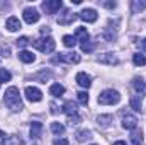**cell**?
Listing matches in <instances>:
<instances>
[{"label": "cell", "mask_w": 146, "mask_h": 145, "mask_svg": "<svg viewBox=\"0 0 146 145\" xmlns=\"http://www.w3.org/2000/svg\"><path fill=\"white\" fill-rule=\"evenodd\" d=\"M5 104L7 108L14 113L21 111L22 109V99H21V94H19V89L17 87H9L5 91Z\"/></svg>", "instance_id": "1"}, {"label": "cell", "mask_w": 146, "mask_h": 145, "mask_svg": "<svg viewBox=\"0 0 146 145\" xmlns=\"http://www.w3.org/2000/svg\"><path fill=\"white\" fill-rule=\"evenodd\" d=\"M121 101V96L117 91L114 89H107L104 92H100L99 96V104H104V106H110V104H117Z\"/></svg>", "instance_id": "2"}, {"label": "cell", "mask_w": 146, "mask_h": 145, "mask_svg": "<svg viewBox=\"0 0 146 145\" xmlns=\"http://www.w3.org/2000/svg\"><path fill=\"white\" fill-rule=\"evenodd\" d=\"M34 48H37L39 51H42V53H53L54 51V48H56V43H54V39L51 36L48 38H39L34 41Z\"/></svg>", "instance_id": "3"}, {"label": "cell", "mask_w": 146, "mask_h": 145, "mask_svg": "<svg viewBox=\"0 0 146 145\" xmlns=\"http://www.w3.org/2000/svg\"><path fill=\"white\" fill-rule=\"evenodd\" d=\"M54 63H58V62H63V63H78L80 62V55L78 53H75V51H68V53H60V56H56L54 60H53Z\"/></svg>", "instance_id": "4"}, {"label": "cell", "mask_w": 146, "mask_h": 145, "mask_svg": "<svg viewBox=\"0 0 146 145\" xmlns=\"http://www.w3.org/2000/svg\"><path fill=\"white\" fill-rule=\"evenodd\" d=\"M61 7H63L61 0H46V2H42V9H44L46 14H56Z\"/></svg>", "instance_id": "5"}, {"label": "cell", "mask_w": 146, "mask_h": 145, "mask_svg": "<svg viewBox=\"0 0 146 145\" xmlns=\"http://www.w3.org/2000/svg\"><path fill=\"white\" fill-rule=\"evenodd\" d=\"M24 21L27 22V24H34V22H37L39 21V12H37V9H34V7H27V9H24Z\"/></svg>", "instance_id": "6"}, {"label": "cell", "mask_w": 146, "mask_h": 145, "mask_svg": "<svg viewBox=\"0 0 146 145\" xmlns=\"http://www.w3.org/2000/svg\"><path fill=\"white\" fill-rule=\"evenodd\" d=\"M24 94H26V97L31 101V103H39L41 99H42V92L37 89V87H26V91H24Z\"/></svg>", "instance_id": "7"}, {"label": "cell", "mask_w": 146, "mask_h": 145, "mask_svg": "<svg viewBox=\"0 0 146 145\" xmlns=\"http://www.w3.org/2000/svg\"><path fill=\"white\" fill-rule=\"evenodd\" d=\"M75 14H73L72 10H68V9H63V14H60L58 15V24H61V26H68V24H72L73 21H75Z\"/></svg>", "instance_id": "8"}, {"label": "cell", "mask_w": 146, "mask_h": 145, "mask_svg": "<svg viewBox=\"0 0 146 145\" xmlns=\"http://www.w3.org/2000/svg\"><path fill=\"white\" fill-rule=\"evenodd\" d=\"M122 126L126 130H136L138 126V118L133 116V114H124L122 116Z\"/></svg>", "instance_id": "9"}, {"label": "cell", "mask_w": 146, "mask_h": 145, "mask_svg": "<svg viewBox=\"0 0 146 145\" xmlns=\"http://www.w3.org/2000/svg\"><path fill=\"white\" fill-rule=\"evenodd\" d=\"M78 17H80L82 21H85V22H95V21H97V12H95L94 9H83Z\"/></svg>", "instance_id": "10"}, {"label": "cell", "mask_w": 146, "mask_h": 145, "mask_svg": "<svg viewBox=\"0 0 146 145\" xmlns=\"http://www.w3.org/2000/svg\"><path fill=\"white\" fill-rule=\"evenodd\" d=\"M133 89H134L138 94L146 96V82L141 77H134V79H133Z\"/></svg>", "instance_id": "11"}, {"label": "cell", "mask_w": 146, "mask_h": 145, "mask_svg": "<svg viewBox=\"0 0 146 145\" xmlns=\"http://www.w3.org/2000/svg\"><path fill=\"white\" fill-rule=\"evenodd\" d=\"M76 84L78 85H82V87H85V89H88L90 85H92V77L90 75H87L85 72H80V73H76Z\"/></svg>", "instance_id": "12"}, {"label": "cell", "mask_w": 146, "mask_h": 145, "mask_svg": "<svg viewBox=\"0 0 146 145\" xmlns=\"http://www.w3.org/2000/svg\"><path fill=\"white\" fill-rule=\"evenodd\" d=\"M5 28H7L10 33H15V31H19V29L22 28V24H21V21H19L17 17H9L7 22H5Z\"/></svg>", "instance_id": "13"}, {"label": "cell", "mask_w": 146, "mask_h": 145, "mask_svg": "<svg viewBox=\"0 0 146 145\" xmlns=\"http://www.w3.org/2000/svg\"><path fill=\"white\" fill-rule=\"evenodd\" d=\"M97 60H99L100 63H107V65H112V67L119 63V60L114 56V53H104V55H100Z\"/></svg>", "instance_id": "14"}, {"label": "cell", "mask_w": 146, "mask_h": 145, "mask_svg": "<svg viewBox=\"0 0 146 145\" xmlns=\"http://www.w3.org/2000/svg\"><path fill=\"white\" fill-rule=\"evenodd\" d=\"M75 39H76V41H80V44H82V43H85V41H90V34H88L87 28H78V29H76V33H75Z\"/></svg>", "instance_id": "15"}, {"label": "cell", "mask_w": 146, "mask_h": 145, "mask_svg": "<svg viewBox=\"0 0 146 145\" xmlns=\"http://www.w3.org/2000/svg\"><path fill=\"white\" fill-rule=\"evenodd\" d=\"M63 109H65V113L68 114V118H72V116H78V106H76V103H73V101H66Z\"/></svg>", "instance_id": "16"}, {"label": "cell", "mask_w": 146, "mask_h": 145, "mask_svg": "<svg viewBox=\"0 0 146 145\" xmlns=\"http://www.w3.org/2000/svg\"><path fill=\"white\" fill-rule=\"evenodd\" d=\"M112 114H100L99 118H97V123H99V126L100 128H109L110 123H112Z\"/></svg>", "instance_id": "17"}, {"label": "cell", "mask_w": 146, "mask_h": 145, "mask_svg": "<svg viewBox=\"0 0 146 145\" xmlns=\"http://www.w3.org/2000/svg\"><path fill=\"white\" fill-rule=\"evenodd\" d=\"M42 133V125L39 121H33L31 123V138H39Z\"/></svg>", "instance_id": "18"}, {"label": "cell", "mask_w": 146, "mask_h": 145, "mask_svg": "<svg viewBox=\"0 0 146 145\" xmlns=\"http://www.w3.org/2000/svg\"><path fill=\"white\" fill-rule=\"evenodd\" d=\"M19 60H21V62H24V63H33V62L36 60V56H34L31 51L22 50V51H19Z\"/></svg>", "instance_id": "19"}, {"label": "cell", "mask_w": 146, "mask_h": 145, "mask_svg": "<svg viewBox=\"0 0 146 145\" xmlns=\"http://www.w3.org/2000/svg\"><path fill=\"white\" fill-rule=\"evenodd\" d=\"M49 92H51V96L60 97V96H63V94H65V87H63V85H60V84H53V85L49 87Z\"/></svg>", "instance_id": "20"}, {"label": "cell", "mask_w": 146, "mask_h": 145, "mask_svg": "<svg viewBox=\"0 0 146 145\" xmlns=\"http://www.w3.org/2000/svg\"><path fill=\"white\" fill-rule=\"evenodd\" d=\"M49 77H51V72H49V70H41L39 73L34 75V79L39 80V82H42V84H46V82L49 80Z\"/></svg>", "instance_id": "21"}, {"label": "cell", "mask_w": 146, "mask_h": 145, "mask_svg": "<svg viewBox=\"0 0 146 145\" xmlns=\"http://www.w3.org/2000/svg\"><path fill=\"white\" fill-rule=\"evenodd\" d=\"M92 138V132L90 130H80L76 133V140L78 142H85V140H90Z\"/></svg>", "instance_id": "22"}, {"label": "cell", "mask_w": 146, "mask_h": 145, "mask_svg": "<svg viewBox=\"0 0 146 145\" xmlns=\"http://www.w3.org/2000/svg\"><path fill=\"white\" fill-rule=\"evenodd\" d=\"M51 132H53L54 135H63V133H65V126H63L61 123L54 121V123H51Z\"/></svg>", "instance_id": "23"}, {"label": "cell", "mask_w": 146, "mask_h": 145, "mask_svg": "<svg viewBox=\"0 0 146 145\" xmlns=\"http://www.w3.org/2000/svg\"><path fill=\"white\" fill-rule=\"evenodd\" d=\"M133 62H134L136 67H143V65H146V56L141 55V53H136V55L133 56Z\"/></svg>", "instance_id": "24"}, {"label": "cell", "mask_w": 146, "mask_h": 145, "mask_svg": "<svg viewBox=\"0 0 146 145\" xmlns=\"http://www.w3.org/2000/svg\"><path fill=\"white\" fill-rule=\"evenodd\" d=\"M131 142H133V145H141L143 144V133L138 130V132H134L133 135H131Z\"/></svg>", "instance_id": "25"}, {"label": "cell", "mask_w": 146, "mask_h": 145, "mask_svg": "<svg viewBox=\"0 0 146 145\" xmlns=\"http://www.w3.org/2000/svg\"><path fill=\"white\" fill-rule=\"evenodd\" d=\"M145 2H141V0H134L133 3H131V9H133V12L134 14H138V12H141L143 9H145Z\"/></svg>", "instance_id": "26"}, {"label": "cell", "mask_w": 146, "mask_h": 145, "mask_svg": "<svg viewBox=\"0 0 146 145\" xmlns=\"http://www.w3.org/2000/svg\"><path fill=\"white\" fill-rule=\"evenodd\" d=\"M129 103H131V108L134 109V111H141V99L138 96H133Z\"/></svg>", "instance_id": "27"}, {"label": "cell", "mask_w": 146, "mask_h": 145, "mask_svg": "<svg viewBox=\"0 0 146 145\" xmlns=\"http://www.w3.org/2000/svg\"><path fill=\"white\" fill-rule=\"evenodd\" d=\"M63 43H65V46H66V48H73V46L76 44V39H75V36L66 34V36H63Z\"/></svg>", "instance_id": "28"}, {"label": "cell", "mask_w": 146, "mask_h": 145, "mask_svg": "<svg viewBox=\"0 0 146 145\" xmlns=\"http://www.w3.org/2000/svg\"><path fill=\"white\" fill-rule=\"evenodd\" d=\"M76 97H78V103H80V104H83V106H87V103H88V94H87L85 91H82V92H78V94H76Z\"/></svg>", "instance_id": "29"}, {"label": "cell", "mask_w": 146, "mask_h": 145, "mask_svg": "<svg viewBox=\"0 0 146 145\" xmlns=\"http://www.w3.org/2000/svg\"><path fill=\"white\" fill-rule=\"evenodd\" d=\"M12 79V75L9 70H5V68H0V82H9Z\"/></svg>", "instance_id": "30"}, {"label": "cell", "mask_w": 146, "mask_h": 145, "mask_svg": "<svg viewBox=\"0 0 146 145\" xmlns=\"http://www.w3.org/2000/svg\"><path fill=\"white\" fill-rule=\"evenodd\" d=\"M9 55H10V46L2 44V46H0V56H2V58H7Z\"/></svg>", "instance_id": "31"}, {"label": "cell", "mask_w": 146, "mask_h": 145, "mask_svg": "<svg viewBox=\"0 0 146 145\" xmlns=\"http://www.w3.org/2000/svg\"><path fill=\"white\" fill-rule=\"evenodd\" d=\"M15 43H17V46H19V48H24V46H27L31 41H29V38H27V36H22V38H19Z\"/></svg>", "instance_id": "32"}, {"label": "cell", "mask_w": 146, "mask_h": 145, "mask_svg": "<svg viewBox=\"0 0 146 145\" xmlns=\"http://www.w3.org/2000/svg\"><path fill=\"white\" fill-rule=\"evenodd\" d=\"M94 50V44L90 43V41H85V43H82V51H85V53H90Z\"/></svg>", "instance_id": "33"}, {"label": "cell", "mask_w": 146, "mask_h": 145, "mask_svg": "<svg viewBox=\"0 0 146 145\" xmlns=\"http://www.w3.org/2000/svg\"><path fill=\"white\" fill-rule=\"evenodd\" d=\"M54 145H68V140L66 138H58V140H54Z\"/></svg>", "instance_id": "34"}, {"label": "cell", "mask_w": 146, "mask_h": 145, "mask_svg": "<svg viewBox=\"0 0 146 145\" xmlns=\"http://www.w3.org/2000/svg\"><path fill=\"white\" fill-rule=\"evenodd\" d=\"M5 145H19V140L15 137H10V144H5Z\"/></svg>", "instance_id": "35"}, {"label": "cell", "mask_w": 146, "mask_h": 145, "mask_svg": "<svg viewBox=\"0 0 146 145\" xmlns=\"http://www.w3.org/2000/svg\"><path fill=\"white\" fill-rule=\"evenodd\" d=\"M139 48H141V51H146V38L143 41H139Z\"/></svg>", "instance_id": "36"}, {"label": "cell", "mask_w": 146, "mask_h": 145, "mask_svg": "<svg viewBox=\"0 0 146 145\" xmlns=\"http://www.w3.org/2000/svg\"><path fill=\"white\" fill-rule=\"evenodd\" d=\"M104 5H106V7H109V9H114V7H115V2H106Z\"/></svg>", "instance_id": "37"}, {"label": "cell", "mask_w": 146, "mask_h": 145, "mask_svg": "<svg viewBox=\"0 0 146 145\" xmlns=\"http://www.w3.org/2000/svg\"><path fill=\"white\" fill-rule=\"evenodd\" d=\"M3 142H5V133H3V132L0 130V145L3 144Z\"/></svg>", "instance_id": "38"}, {"label": "cell", "mask_w": 146, "mask_h": 145, "mask_svg": "<svg viewBox=\"0 0 146 145\" xmlns=\"http://www.w3.org/2000/svg\"><path fill=\"white\" fill-rule=\"evenodd\" d=\"M51 113H53V114H56V113H58V108H56V104H53V103H51Z\"/></svg>", "instance_id": "39"}, {"label": "cell", "mask_w": 146, "mask_h": 145, "mask_svg": "<svg viewBox=\"0 0 146 145\" xmlns=\"http://www.w3.org/2000/svg\"><path fill=\"white\" fill-rule=\"evenodd\" d=\"M41 34H49V28H42L41 29Z\"/></svg>", "instance_id": "40"}, {"label": "cell", "mask_w": 146, "mask_h": 145, "mask_svg": "<svg viewBox=\"0 0 146 145\" xmlns=\"http://www.w3.org/2000/svg\"><path fill=\"white\" fill-rule=\"evenodd\" d=\"M114 145H126V144H124V142H115Z\"/></svg>", "instance_id": "41"}, {"label": "cell", "mask_w": 146, "mask_h": 145, "mask_svg": "<svg viewBox=\"0 0 146 145\" xmlns=\"http://www.w3.org/2000/svg\"><path fill=\"white\" fill-rule=\"evenodd\" d=\"M94 145H95V144H94Z\"/></svg>", "instance_id": "42"}]
</instances>
